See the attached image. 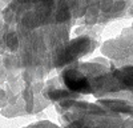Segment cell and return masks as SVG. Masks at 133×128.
<instances>
[{"mask_svg":"<svg viewBox=\"0 0 133 128\" xmlns=\"http://www.w3.org/2000/svg\"><path fill=\"white\" fill-rule=\"evenodd\" d=\"M64 83L71 91L75 92H81V93H88L91 92V84L87 80L84 75L77 72L75 69H71L64 73Z\"/></svg>","mask_w":133,"mask_h":128,"instance_id":"obj_1","label":"cell"},{"mask_svg":"<svg viewBox=\"0 0 133 128\" xmlns=\"http://www.w3.org/2000/svg\"><path fill=\"white\" fill-rule=\"evenodd\" d=\"M88 47H89V40L88 39H79V40L71 43V46L66 48V51L64 53L65 60H69V59L79 56L80 53H83L84 51L88 49Z\"/></svg>","mask_w":133,"mask_h":128,"instance_id":"obj_2","label":"cell"},{"mask_svg":"<svg viewBox=\"0 0 133 128\" xmlns=\"http://www.w3.org/2000/svg\"><path fill=\"white\" fill-rule=\"evenodd\" d=\"M66 93L64 92V91H53V92H51L49 93V96H51V98H53V99H57V98H63V96H65Z\"/></svg>","mask_w":133,"mask_h":128,"instance_id":"obj_3","label":"cell"}]
</instances>
